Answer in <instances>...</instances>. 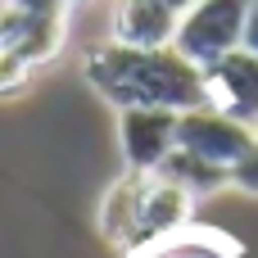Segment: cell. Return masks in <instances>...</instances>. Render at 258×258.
Here are the masks:
<instances>
[{
  "label": "cell",
  "mask_w": 258,
  "mask_h": 258,
  "mask_svg": "<svg viewBox=\"0 0 258 258\" xmlns=\"http://www.w3.org/2000/svg\"><path fill=\"white\" fill-rule=\"evenodd\" d=\"M82 77L113 113H127V109H168V113L204 109L200 68L190 59H181L172 45L136 50V45L100 41L82 54Z\"/></svg>",
  "instance_id": "6da1fadb"
},
{
  "label": "cell",
  "mask_w": 258,
  "mask_h": 258,
  "mask_svg": "<svg viewBox=\"0 0 258 258\" xmlns=\"http://www.w3.org/2000/svg\"><path fill=\"white\" fill-rule=\"evenodd\" d=\"M245 5L249 0H200L181 14L172 50L181 59H190L195 68L218 63L222 54L240 50V32H245Z\"/></svg>",
  "instance_id": "7a4b0ae2"
},
{
  "label": "cell",
  "mask_w": 258,
  "mask_h": 258,
  "mask_svg": "<svg viewBox=\"0 0 258 258\" xmlns=\"http://www.w3.org/2000/svg\"><path fill=\"white\" fill-rule=\"evenodd\" d=\"M177 150L204 159V163H218L227 168L231 177L258 154V132L240 127L236 118L218 113V109H190V113H177Z\"/></svg>",
  "instance_id": "3957f363"
},
{
  "label": "cell",
  "mask_w": 258,
  "mask_h": 258,
  "mask_svg": "<svg viewBox=\"0 0 258 258\" xmlns=\"http://www.w3.org/2000/svg\"><path fill=\"white\" fill-rule=\"evenodd\" d=\"M204 77V104L236 118L240 127L258 132V54L249 50H231L218 63L200 68Z\"/></svg>",
  "instance_id": "277c9868"
},
{
  "label": "cell",
  "mask_w": 258,
  "mask_h": 258,
  "mask_svg": "<svg viewBox=\"0 0 258 258\" xmlns=\"http://www.w3.org/2000/svg\"><path fill=\"white\" fill-rule=\"evenodd\" d=\"M118 145L132 172H159L177 150V113L168 109H127L118 113Z\"/></svg>",
  "instance_id": "5b68a950"
},
{
  "label": "cell",
  "mask_w": 258,
  "mask_h": 258,
  "mask_svg": "<svg viewBox=\"0 0 258 258\" xmlns=\"http://www.w3.org/2000/svg\"><path fill=\"white\" fill-rule=\"evenodd\" d=\"M145 181H150V172H122L109 190H104V200H100V236H104V245L109 249H118V254H136L141 249V200H145Z\"/></svg>",
  "instance_id": "8992f818"
},
{
  "label": "cell",
  "mask_w": 258,
  "mask_h": 258,
  "mask_svg": "<svg viewBox=\"0 0 258 258\" xmlns=\"http://www.w3.org/2000/svg\"><path fill=\"white\" fill-rule=\"evenodd\" d=\"M177 23L181 14L172 9V0H118L109 18V41L136 45V50H163L172 45Z\"/></svg>",
  "instance_id": "52a82bcc"
},
{
  "label": "cell",
  "mask_w": 258,
  "mask_h": 258,
  "mask_svg": "<svg viewBox=\"0 0 258 258\" xmlns=\"http://www.w3.org/2000/svg\"><path fill=\"white\" fill-rule=\"evenodd\" d=\"M190 227H195V200L177 181H168L163 172H150L145 200H141V249H150L159 240H172Z\"/></svg>",
  "instance_id": "ba28073f"
},
{
  "label": "cell",
  "mask_w": 258,
  "mask_h": 258,
  "mask_svg": "<svg viewBox=\"0 0 258 258\" xmlns=\"http://www.w3.org/2000/svg\"><path fill=\"white\" fill-rule=\"evenodd\" d=\"M168 181H177L195 204L200 200H213V195H222V190H231L236 186V177L227 172V168H218V163H204V159H195V154H186V150H172L168 154V163L159 168Z\"/></svg>",
  "instance_id": "9c48e42d"
},
{
  "label": "cell",
  "mask_w": 258,
  "mask_h": 258,
  "mask_svg": "<svg viewBox=\"0 0 258 258\" xmlns=\"http://www.w3.org/2000/svg\"><path fill=\"white\" fill-rule=\"evenodd\" d=\"M32 77H36V68L18 50H0V100L5 95H23L32 86Z\"/></svg>",
  "instance_id": "30bf717a"
},
{
  "label": "cell",
  "mask_w": 258,
  "mask_h": 258,
  "mask_svg": "<svg viewBox=\"0 0 258 258\" xmlns=\"http://www.w3.org/2000/svg\"><path fill=\"white\" fill-rule=\"evenodd\" d=\"M240 50L258 54V0L245 5V32H240Z\"/></svg>",
  "instance_id": "8fae6325"
},
{
  "label": "cell",
  "mask_w": 258,
  "mask_h": 258,
  "mask_svg": "<svg viewBox=\"0 0 258 258\" xmlns=\"http://www.w3.org/2000/svg\"><path fill=\"white\" fill-rule=\"evenodd\" d=\"M77 5H86V0H68V9H77Z\"/></svg>",
  "instance_id": "7c38bea8"
}]
</instances>
